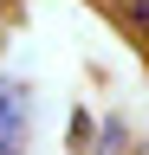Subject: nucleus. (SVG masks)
Returning <instances> with one entry per match:
<instances>
[{
    "label": "nucleus",
    "instance_id": "obj_1",
    "mask_svg": "<svg viewBox=\"0 0 149 155\" xmlns=\"http://www.w3.org/2000/svg\"><path fill=\"white\" fill-rule=\"evenodd\" d=\"M26 149V91L13 78H0V155Z\"/></svg>",
    "mask_w": 149,
    "mask_h": 155
},
{
    "label": "nucleus",
    "instance_id": "obj_2",
    "mask_svg": "<svg viewBox=\"0 0 149 155\" xmlns=\"http://www.w3.org/2000/svg\"><path fill=\"white\" fill-rule=\"evenodd\" d=\"M65 142H71V149H84V142H91V116H84V110L71 116V129H65Z\"/></svg>",
    "mask_w": 149,
    "mask_h": 155
}]
</instances>
